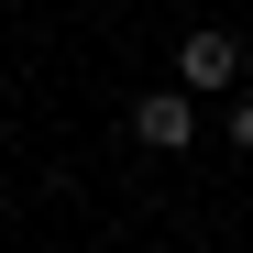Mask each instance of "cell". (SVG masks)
Listing matches in <instances>:
<instances>
[{
  "instance_id": "6da1fadb",
  "label": "cell",
  "mask_w": 253,
  "mask_h": 253,
  "mask_svg": "<svg viewBox=\"0 0 253 253\" xmlns=\"http://www.w3.org/2000/svg\"><path fill=\"white\" fill-rule=\"evenodd\" d=\"M231 77H242V44H231L220 22H198L187 44H176V88H231Z\"/></svg>"
},
{
  "instance_id": "7a4b0ae2",
  "label": "cell",
  "mask_w": 253,
  "mask_h": 253,
  "mask_svg": "<svg viewBox=\"0 0 253 253\" xmlns=\"http://www.w3.org/2000/svg\"><path fill=\"white\" fill-rule=\"evenodd\" d=\"M132 143H154V154H187V143H198V110H187V88H154V99H132Z\"/></svg>"
},
{
  "instance_id": "3957f363",
  "label": "cell",
  "mask_w": 253,
  "mask_h": 253,
  "mask_svg": "<svg viewBox=\"0 0 253 253\" xmlns=\"http://www.w3.org/2000/svg\"><path fill=\"white\" fill-rule=\"evenodd\" d=\"M231 143H242V154H253V99H231Z\"/></svg>"
}]
</instances>
